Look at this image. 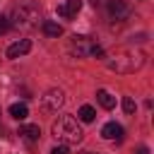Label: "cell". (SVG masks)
<instances>
[{"label":"cell","instance_id":"cell-16","mask_svg":"<svg viewBox=\"0 0 154 154\" xmlns=\"http://www.w3.org/2000/svg\"><path fill=\"white\" fill-rule=\"evenodd\" d=\"M7 29H10V22H7V17H5V14H0V36H2V34H7Z\"/></svg>","mask_w":154,"mask_h":154},{"label":"cell","instance_id":"cell-3","mask_svg":"<svg viewBox=\"0 0 154 154\" xmlns=\"http://www.w3.org/2000/svg\"><path fill=\"white\" fill-rule=\"evenodd\" d=\"M7 22H10V26H14V29H19V31H26V29L36 26V22H38V10H36L34 5H29V2L17 5V7L12 10V14L7 17Z\"/></svg>","mask_w":154,"mask_h":154},{"label":"cell","instance_id":"cell-12","mask_svg":"<svg viewBox=\"0 0 154 154\" xmlns=\"http://www.w3.org/2000/svg\"><path fill=\"white\" fill-rule=\"evenodd\" d=\"M19 135H24L29 142H38L41 130H38V125H24V128H19Z\"/></svg>","mask_w":154,"mask_h":154},{"label":"cell","instance_id":"cell-8","mask_svg":"<svg viewBox=\"0 0 154 154\" xmlns=\"http://www.w3.org/2000/svg\"><path fill=\"white\" fill-rule=\"evenodd\" d=\"M79 7H82V0H65V2L58 5V14L65 17V19H70V17H75L79 12Z\"/></svg>","mask_w":154,"mask_h":154},{"label":"cell","instance_id":"cell-13","mask_svg":"<svg viewBox=\"0 0 154 154\" xmlns=\"http://www.w3.org/2000/svg\"><path fill=\"white\" fill-rule=\"evenodd\" d=\"M10 116H12L14 120H24V118L29 116L26 103H12V106H10Z\"/></svg>","mask_w":154,"mask_h":154},{"label":"cell","instance_id":"cell-15","mask_svg":"<svg viewBox=\"0 0 154 154\" xmlns=\"http://www.w3.org/2000/svg\"><path fill=\"white\" fill-rule=\"evenodd\" d=\"M135 108H137L135 99H132V96H125V99H123V111H125V113H135Z\"/></svg>","mask_w":154,"mask_h":154},{"label":"cell","instance_id":"cell-11","mask_svg":"<svg viewBox=\"0 0 154 154\" xmlns=\"http://www.w3.org/2000/svg\"><path fill=\"white\" fill-rule=\"evenodd\" d=\"M96 99H99V103L106 108V111H111V108H116V96H111L106 89H99L96 91Z\"/></svg>","mask_w":154,"mask_h":154},{"label":"cell","instance_id":"cell-19","mask_svg":"<svg viewBox=\"0 0 154 154\" xmlns=\"http://www.w3.org/2000/svg\"><path fill=\"white\" fill-rule=\"evenodd\" d=\"M91 5H94V7H96V5H101V0H91Z\"/></svg>","mask_w":154,"mask_h":154},{"label":"cell","instance_id":"cell-5","mask_svg":"<svg viewBox=\"0 0 154 154\" xmlns=\"http://www.w3.org/2000/svg\"><path fill=\"white\" fill-rule=\"evenodd\" d=\"M130 12H132V7L128 0H111L108 2V17L116 22H125L130 17Z\"/></svg>","mask_w":154,"mask_h":154},{"label":"cell","instance_id":"cell-18","mask_svg":"<svg viewBox=\"0 0 154 154\" xmlns=\"http://www.w3.org/2000/svg\"><path fill=\"white\" fill-rule=\"evenodd\" d=\"M135 154H149V149H147V147H140V149H137Z\"/></svg>","mask_w":154,"mask_h":154},{"label":"cell","instance_id":"cell-4","mask_svg":"<svg viewBox=\"0 0 154 154\" xmlns=\"http://www.w3.org/2000/svg\"><path fill=\"white\" fill-rule=\"evenodd\" d=\"M91 46H94V41L89 38V36H72L70 38V53L75 55V58H87L89 55V51H91Z\"/></svg>","mask_w":154,"mask_h":154},{"label":"cell","instance_id":"cell-10","mask_svg":"<svg viewBox=\"0 0 154 154\" xmlns=\"http://www.w3.org/2000/svg\"><path fill=\"white\" fill-rule=\"evenodd\" d=\"M43 34H46V36H51V38H58V36H63V26H60L58 22L46 19V22H43Z\"/></svg>","mask_w":154,"mask_h":154},{"label":"cell","instance_id":"cell-9","mask_svg":"<svg viewBox=\"0 0 154 154\" xmlns=\"http://www.w3.org/2000/svg\"><path fill=\"white\" fill-rule=\"evenodd\" d=\"M101 137H106V140H123V128L118 125V123H106L103 128H101Z\"/></svg>","mask_w":154,"mask_h":154},{"label":"cell","instance_id":"cell-17","mask_svg":"<svg viewBox=\"0 0 154 154\" xmlns=\"http://www.w3.org/2000/svg\"><path fill=\"white\" fill-rule=\"evenodd\" d=\"M51 154H70V152H67V144H58L51 149Z\"/></svg>","mask_w":154,"mask_h":154},{"label":"cell","instance_id":"cell-7","mask_svg":"<svg viewBox=\"0 0 154 154\" xmlns=\"http://www.w3.org/2000/svg\"><path fill=\"white\" fill-rule=\"evenodd\" d=\"M29 51H31V41H29V38H19V41H14L12 46H7L5 55H7L10 60H14V58H19V55H26Z\"/></svg>","mask_w":154,"mask_h":154},{"label":"cell","instance_id":"cell-14","mask_svg":"<svg viewBox=\"0 0 154 154\" xmlns=\"http://www.w3.org/2000/svg\"><path fill=\"white\" fill-rule=\"evenodd\" d=\"M77 116H79V120H82V123H91V120L96 118V111H94L89 103H84V106L77 111Z\"/></svg>","mask_w":154,"mask_h":154},{"label":"cell","instance_id":"cell-20","mask_svg":"<svg viewBox=\"0 0 154 154\" xmlns=\"http://www.w3.org/2000/svg\"><path fill=\"white\" fill-rule=\"evenodd\" d=\"M0 113H2V111H0Z\"/></svg>","mask_w":154,"mask_h":154},{"label":"cell","instance_id":"cell-2","mask_svg":"<svg viewBox=\"0 0 154 154\" xmlns=\"http://www.w3.org/2000/svg\"><path fill=\"white\" fill-rule=\"evenodd\" d=\"M53 137L60 142V144H77L84 132L79 128V123L72 118V116H60L55 123H53Z\"/></svg>","mask_w":154,"mask_h":154},{"label":"cell","instance_id":"cell-6","mask_svg":"<svg viewBox=\"0 0 154 154\" xmlns=\"http://www.w3.org/2000/svg\"><path fill=\"white\" fill-rule=\"evenodd\" d=\"M63 103H65V94H63V89H48V91L41 96V106H43L46 111H58Z\"/></svg>","mask_w":154,"mask_h":154},{"label":"cell","instance_id":"cell-1","mask_svg":"<svg viewBox=\"0 0 154 154\" xmlns=\"http://www.w3.org/2000/svg\"><path fill=\"white\" fill-rule=\"evenodd\" d=\"M142 65H144V53L140 48H123V51L113 53L111 60H108V67L113 72H120V75L137 72Z\"/></svg>","mask_w":154,"mask_h":154}]
</instances>
